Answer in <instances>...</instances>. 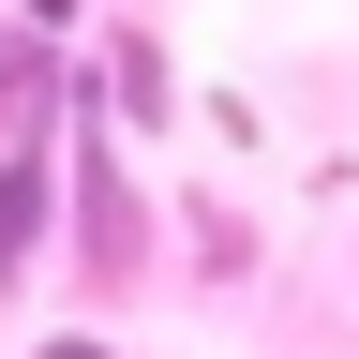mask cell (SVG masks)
<instances>
[{
  "instance_id": "obj_1",
  "label": "cell",
  "mask_w": 359,
  "mask_h": 359,
  "mask_svg": "<svg viewBox=\"0 0 359 359\" xmlns=\"http://www.w3.org/2000/svg\"><path fill=\"white\" fill-rule=\"evenodd\" d=\"M30 240H45V180L15 165V180H0V285H15V269H30Z\"/></svg>"
}]
</instances>
